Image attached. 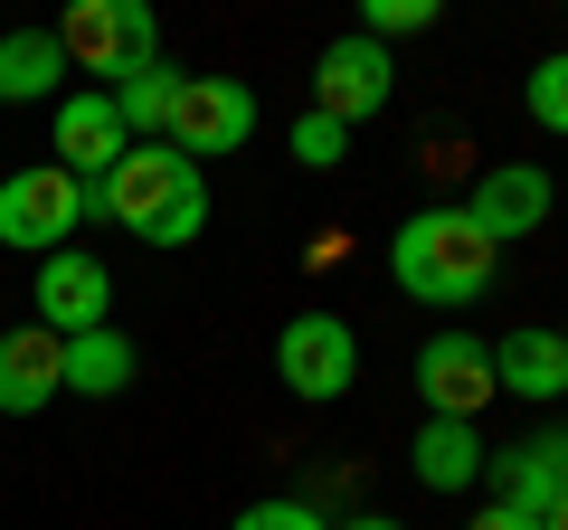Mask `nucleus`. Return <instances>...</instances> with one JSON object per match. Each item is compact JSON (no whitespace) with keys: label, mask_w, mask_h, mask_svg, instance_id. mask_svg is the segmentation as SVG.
<instances>
[{"label":"nucleus","mask_w":568,"mask_h":530,"mask_svg":"<svg viewBox=\"0 0 568 530\" xmlns=\"http://www.w3.org/2000/svg\"><path fill=\"white\" fill-rule=\"evenodd\" d=\"M493 388H511V398H530V408L568 398V332L559 323L503 332V342H493Z\"/></svg>","instance_id":"obj_14"},{"label":"nucleus","mask_w":568,"mask_h":530,"mask_svg":"<svg viewBox=\"0 0 568 530\" xmlns=\"http://www.w3.org/2000/svg\"><path fill=\"white\" fill-rule=\"evenodd\" d=\"M104 95H114V114H123V133H133V143H162L171 95H181V67H171V58H152V67H133L123 85H104Z\"/></svg>","instance_id":"obj_18"},{"label":"nucleus","mask_w":568,"mask_h":530,"mask_svg":"<svg viewBox=\"0 0 568 530\" xmlns=\"http://www.w3.org/2000/svg\"><path fill=\"white\" fill-rule=\"evenodd\" d=\"M388 275H398V294H417V304H484L493 275H503V246L465 218V200L417 208V218L398 227V246H388Z\"/></svg>","instance_id":"obj_2"},{"label":"nucleus","mask_w":568,"mask_h":530,"mask_svg":"<svg viewBox=\"0 0 568 530\" xmlns=\"http://www.w3.org/2000/svg\"><path fill=\"white\" fill-rule=\"evenodd\" d=\"M48 398H67V342L48 323L0 332V417H39Z\"/></svg>","instance_id":"obj_12"},{"label":"nucleus","mask_w":568,"mask_h":530,"mask_svg":"<svg viewBox=\"0 0 568 530\" xmlns=\"http://www.w3.org/2000/svg\"><path fill=\"white\" fill-rule=\"evenodd\" d=\"M342 530H398V521H379V511H361V521H342Z\"/></svg>","instance_id":"obj_24"},{"label":"nucleus","mask_w":568,"mask_h":530,"mask_svg":"<svg viewBox=\"0 0 568 530\" xmlns=\"http://www.w3.org/2000/svg\"><path fill=\"white\" fill-rule=\"evenodd\" d=\"M388 95H398V58H388L379 39H361V29L332 39L323 58H313V114L342 123V133H351V123H369Z\"/></svg>","instance_id":"obj_7"},{"label":"nucleus","mask_w":568,"mask_h":530,"mask_svg":"<svg viewBox=\"0 0 568 530\" xmlns=\"http://www.w3.org/2000/svg\"><path fill=\"white\" fill-rule=\"evenodd\" d=\"M48 133H58V171H77L85 190H95L104 171L133 152V133H123V114H114V95H104V85L58 95V104H48Z\"/></svg>","instance_id":"obj_9"},{"label":"nucleus","mask_w":568,"mask_h":530,"mask_svg":"<svg viewBox=\"0 0 568 530\" xmlns=\"http://www.w3.org/2000/svg\"><path fill=\"white\" fill-rule=\"evenodd\" d=\"M58 77H67L58 29H10L0 39V104H58Z\"/></svg>","instance_id":"obj_15"},{"label":"nucleus","mask_w":568,"mask_h":530,"mask_svg":"<svg viewBox=\"0 0 568 530\" xmlns=\"http://www.w3.org/2000/svg\"><path fill=\"white\" fill-rule=\"evenodd\" d=\"M29 304H39V323L58 332V342H77V332H104L114 275H104L85 246H58V256H39V285H29Z\"/></svg>","instance_id":"obj_10"},{"label":"nucleus","mask_w":568,"mask_h":530,"mask_svg":"<svg viewBox=\"0 0 568 530\" xmlns=\"http://www.w3.org/2000/svg\"><path fill=\"white\" fill-rule=\"evenodd\" d=\"M123 388H133V342H123L114 323L77 332V342H67V398H123Z\"/></svg>","instance_id":"obj_17"},{"label":"nucleus","mask_w":568,"mask_h":530,"mask_svg":"<svg viewBox=\"0 0 568 530\" xmlns=\"http://www.w3.org/2000/svg\"><path fill=\"white\" fill-rule=\"evenodd\" d=\"M484 473H493V502H503V511H530V521H549V511L568 502V455H559V436H521V446L484 455Z\"/></svg>","instance_id":"obj_13"},{"label":"nucleus","mask_w":568,"mask_h":530,"mask_svg":"<svg viewBox=\"0 0 568 530\" xmlns=\"http://www.w3.org/2000/svg\"><path fill=\"white\" fill-rule=\"evenodd\" d=\"M227 530H342V521H323L313 502H246Z\"/></svg>","instance_id":"obj_22"},{"label":"nucleus","mask_w":568,"mask_h":530,"mask_svg":"<svg viewBox=\"0 0 568 530\" xmlns=\"http://www.w3.org/2000/svg\"><path fill=\"white\" fill-rule=\"evenodd\" d=\"M95 218L133 227L142 246H190V237L209 227V181H200V162H190V152L133 143V152L95 181Z\"/></svg>","instance_id":"obj_1"},{"label":"nucleus","mask_w":568,"mask_h":530,"mask_svg":"<svg viewBox=\"0 0 568 530\" xmlns=\"http://www.w3.org/2000/svg\"><path fill=\"white\" fill-rule=\"evenodd\" d=\"M58 48H67V77L123 85L133 67L162 58V20H152V0H77L58 20Z\"/></svg>","instance_id":"obj_3"},{"label":"nucleus","mask_w":568,"mask_h":530,"mask_svg":"<svg viewBox=\"0 0 568 530\" xmlns=\"http://www.w3.org/2000/svg\"><path fill=\"white\" fill-rule=\"evenodd\" d=\"M417 398L426 417H484L493 408V342H474V332H436V342L417 350Z\"/></svg>","instance_id":"obj_8"},{"label":"nucleus","mask_w":568,"mask_h":530,"mask_svg":"<svg viewBox=\"0 0 568 530\" xmlns=\"http://www.w3.org/2000/svg\"><path fill=\"white\" fill-rule=\"evenodd\" d=\"M559 455H568V398H559Z\"/></svg>","instance_id":"obj_26"},{"label":"nucleus","mask_w":568,"mask_h":530,"mask_svg":"<svg viewBox=\"0 0 568 530\" xmlns=\"http://www.w3.org/2000/svg\"><path fill=\"white\" fill-rule=\"evenodd\" d=\"M549 208H559V190H549V171H540V162H493L484 181H474L465 218L484 227L493 246H511V237H540Z\"/></svg>","instance_id":"obj_11"},{"label":"nucleus","mask_w":568,"mask_h":530,"mask_svg":"<svg viewBox=\"0 0 568 530\" xmlns=\"http://www.w3.org/2000/svg\"><path fill=\"white\" fill-rule=\"evenodd\" d=\"M540 530H568V502H559V511H549V521H540Z\"/></svg>","instance_id":"obj_25"},{"label":"nucleus","mask_w":568,"mask_h":530,"mask_svg":"<svg viewBox=\"0 0 568 530\" xmlns=\"http://www.w3.org/2000/svg\"><path fill=\"white\" fill-rule=\"evenodd\" d=\"M474 473H484V427H465V417H426V427H417V483L426 492H474Z\"/></svg>","instance_id":"obj_16"},{"label":"nucleus","mask_w":568,"mask_h":530,"mask_svg":"<svg viewBox=\"0 0 568 530\" xmlns=\"http://www.w3.org/2000/svg\"><path fill=\"white\" fill-rule=\"evenodd\" d=\"M275 379L294 388L304 408L351 398V379H361V332H351L342 313H294V323L275 332Z\"/></svg>","instance_id":"obj_5"},{"label":"nucleus","mask_w":568,"mask_h":530,"mask_svg":"<svg viewBox=\"0 0 568 530\" xmlns=\"http://www.w3.org/2000/svg\"><path fill=\"white\" fill-rule=\"evenodd\" d=\"M246 133H256V85H237V77H181L171 123H162L171 152L209 162V152H246Z\"/></svg>","instance_id":"obj_6"},{"label":"nucleus","mask_w":568,"mask_h":530,"mask_svg":"<svg viewBox=\"0 0 568 530\" xmlns=\"http://www.w3.org/2000/svg\"><path fill=\"white\" fill-rule=\"evenodd\" d=\"M474 530H540V521H530V511H503V502H484V511H474Z\"/></svg>","instance_id":"obj_23"},{"label":"nucleus","mask_w":568,"mask_h":530,"mask_svg":"<svg viewBox=\"0 0 568 530\" xmlns=\"http://www.w3.org/2000/svg\"><path fill=\"white\" fill-rule=\"evenodd\" d=\"M342 152H351V133H342V123H323V114L304 104V123H294V162H304V171H332Z\"/></svg>","instance_id":"obj_21"},{"label":"nucleus","mask_w":568,"mask_h":530,"mask_svg":"<svg viewBox=\"0 0 568 530\" xmlns=\"http://www.w3.org/2000/svg\"><path fill=\"white\" fill-rule=\"evenodd\" d=\"M95 218V190L58 162H29L0 181V246H20V256H58L77 246V227Z\"/></svg>","instance_id":"obj_4"},{"label":"nucleus","mask_w":568,"mask_h":530,"mask_svg":"<svg viewBox=\"0 0 568 530\" xmlns=\"http://www.w3.org/2000/svg\"><path fill=\"white\" fill-rule=\"evenodd\" d=\"M521 104H530V123H540V133H568V48H559V58H540V67H530Z\"/></svg>","instance_id":"obj_20"},{"label":"nucleus","mask_w":568,"mask_h":530,"mask_svg":"<svg viewBox=\"0 0 568 530\" xmlns=\"http://www.w3.org/2000/svg\"><path fill=\"white\" fill-rule=\"evenodd\" d=\"M446 20V10H436V0H361V39H426V29Z\"/></svg>","instance_id":"obj_19"}]
</instances>
